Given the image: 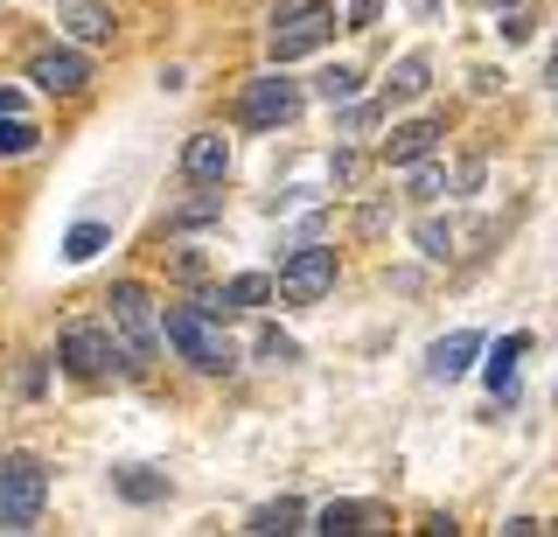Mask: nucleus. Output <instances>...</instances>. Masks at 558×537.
Segmentation results:
<instances>
[{
  "label": "nucleus",
  "mask_w": 558,
  "mask_h": 537,
  "mask_svg": "<svg viewBox=\"0 0 558 537\" xmlns=\"http://www.w3.org/2000/svg\"><path fill=\"white\" fill-rule=\"evenodd\" d=\"M482 175H488L482 161H461V175H453V196H475V188H482Z\"/></svg>",
  "instance_id": "27"
},
{
  "label": "nucleus",
  "mask_w": 558,
  "mask_h": 537,
  "mask_svg": "<svg viewBox=\"0 0 558 537\" xmlns=\"http://www.w3.org/2000/svg\"><path fill=\"white\" fill-rule=\"evenodd\" d=\"M293 119H301V84L293 77L266 71L238 91V126L244 133H279V126H293Z\"/></svg>",
  "instance_id": "7"
},
{
  "label": "nucleus",
  "mask_w": 558,
  "mask_h": 537,
  "mask_svg": "<svg viewBox=\"0 0 558 537\" xmlns=\"http://www.w3.org/2000/svg\"><path fill=\"white\" fill-rule=\"evenodd\" d=\"M336 8L328 0H293V8H279L272 14V28H266V49H272V63H293V57H314V49H328L336 42Z\"/></svg>",
  "instance_id": "3"
},
{
  "label": "nucleus",
  "mask_w": 558,
  "mask_h": 537,
  "mask_svg": "<svg viewBox=\"0 0 558 537\" xmlns=\"http://www.w3.org/2000/svg\"><path fill=\"white\" fill-rule=\"evenodd\" d=\"M377 14H384V0H349L342 28H377Z\"/></svg>",
  "instance_id": "26"
},
{
  "label": "nucleus",
  "mask_w": 558,
  "mask_h": 537,
  "mask_svg": "<svg viewBox=\"0 0 558 537\" xmlns=\"http://www.w3.org/2000/svg\"><path fill=\"white\" fill-rule=\"evenodd\" d=\"M523 350H531V335H502L496 350H488L482 370H488V391H496V398H510V385H517V356H523Z\"/></svg>",
  "instance_id": "16"
},
{
  "label": "nucleus",
  "mask_w": 558,
  "mask_h": 537,
  "mask_svg": "<svg viewBox=\"0 0 558 537\" xmlns=\"http://www.w3.org/2000/svg\"><path fill=\"white\" fill-rule=\"evenodd\" d=\"M301 496H272V502H258L252 516H244V530H258V537H287V530H307L301 524Z\"/></svg>",
  "instance_id": "15"
},
{
  "label": "nucleus",
  "mask_w": 558,
  "mask_h": 537,
  "mask_svg": "<svg viewBox=\"0 0 558 537\" xmlns=\"http://www.w3.org/2000/svg\"><path fill=\"white\" fill-rule=\"evenodd\" d=\"M258 363H272V370H279V363H301V342L279 335V328H266V335H258Z\"/></svg>",
  "instance_id": "23"
},
{
  "label": "nucleus",
  "mask_w": 558,
  "mask_h": 537,
  "mask_svg": "<svg viewBox=\"0 0 558 537\" xmlns=\"http://www.w3.org/2000/svg\"><path fill=\"white\" fill-rule=\"evenodd\" d=\"M112 489L126 496V502H161L168 496V475H161V467H119Z\"/></svg>",
  "instance_id": "18"
},
{
  "label": "nucleus",
  "mask_w": 558,
  "mask_h": 537,
  "mask_svg": "<svg viewBox=\"0 0 558 537\" xmlns=\"http://www.w3.org/2000/svg\"><path fill=\"white\" fill-rule=\"evenodd\" d=\"M57 28L70 42H112V8L105 0H57Z\"/></svg>",
  "instance_id": "12"
},
{
  "label": "nucleus",
  "mask_w": 558,
  "mask_h": 537,
  "mask_svg": "<svg viewBox=\"0 0 558 537\" xmlns=\"http://www.w3.org/2000/svg\"><path fill=\"white\" fill-rule=\"evenodd\" d=\"M440 147V119H405V126L384 133V168H412Z\"/></svg>",
  "instance_id": "11"
},
{
  "label": "nucleus",
  "mask_w": 558,
  "mask_h": 537,
  "mask_svg": "<svg viewBox=\"0 0 558 537\" xmlns=\"http://www.w3.org/2000/svg\"><path fill=\"white\" fill-rule=\"evenodd\" d=\"M377 119H384V106H356V98H349V112L336 119V133H371Z\"/></svg>",
  "instance_id": "25"
},
{
  "label": "nucleus",
  "mask_w": 558,
  "mask_h": 537,
  "mask_svg": "<svg viewBox=\"0 0 558 537\" xmlns=\"http://www.w3.org/2000/svg\"><path fill=\"white\" fill-rule=\"evenodd\" d=\"M112 245V223H98V217H84V223H70V237H63V258L70 266H92V258Z\"/></svg>",
  "instance_id": "17"
},
{
  "label": "nucleus",
  "mask_w": 558,
  "mask_h": 537,
  "mask_svg": "<svg viewBox=\"0 0 558 537\" xmlns=\"http://www.w3.org/2000/svg\"><path fill=\"white\" fill-rule=\"evenodd\" d=\"M0 112H22V91H14V84H0Z\"/></svg>",
  "instance_id": "28"
},
{
  "label": "nucleus",
  "mask_w": 558,
  "mask_h": 537,
  "mask_svg": "<svg viewBox=\"0 0 558 537\" xmlns=\"http://www.w3.org/2000/svg\"><path fill=\"white\" fill-rule=\"evenodd\" d=\"M35 147H43L35 119H22V112H0V154H35Z\"/></svg>",
  "instance_id": "21"
},
{
  "label": "nucleus",
  "mask_w": 558,
  "mask_h": 537,
  "mask_svg": "<svg viewBox=\"0 0 558 537\" xmlns=\"http://www.w3.org/2000/svg\"><path fill=\"white\" fill-rule=\"evenodd\" d=\"M426 91H433V63L426 57H405L391 71V98H426Z\"/></svg>",
  "instance_id": "20"
},
{
  "label": "nucleus",
  "mask_w": 558,
  "mask_h": 537,
  "mask_svg": "<svg viewBox=\"0 0 558 537\" xmlns=\"http://www.w3.org/2000/svg\"><path fill=\"white\" fill-rule=\"evenodd\" d=\"M475 356H482V335H475V328H453V335H440V342L426 350V377L453 385V377H468V370H475Z\"/></svg>",
  "instance_id": "10"
},
{
  "label": "nucleus",
  "mask_w": 558,
  "mask_h": 537,
  "mask_svg": "<svg viewBox=\"0 0 558 537\" xmlns=\"http://www.w3.org/2000/svg\"><path fill=\"white\" fill-rule=\"evenodd\" d=\"M182 175L196 188H223V175H231V141H223V133H189L182 141Z\"/></svg>",
  "instance_id": "9"
},
{
  "label": "nucleus",
  "mask_w": 558,
  "mask_h": 537,
  "mask_svg": "<svg viewBox=\"0 0 558 537\" xmlns=\"http://www.w3.org/2000/svg\"><path fill=\"white\" fill-rule=\"evenodd\" d=\"M336 245H293L287 252V266H279V280H272V293L287 307H314V301H328L336 293Z\"/></svg>",
  "instance_id": "6"
},
{
  "label": "nucleus",
  "mask_w": 558,
  "mask_h": 537,
  "mask_svg": "<svg viewBox=\"0 0 558 537\" xmlns=\"http://www.w3.org/2000/svg\"><path fill=\"white\" fill-rule=\"evenodd\" d=\"M49 502V467L35 454H0V530H35Z\"/></svg>",
  "instance_id": "4"
},
{
  "label": "nucleus",
  "mask_w": 558,
  "mask_h": 537,
  "mask_svg": "<svg viewBox=\"0 0 558 537\" xmlns=\"http://www.w3.org/2000/svg\"><path fill=\"white\" fill-rule=\"evenodd\" d=\"M377 524H384L377 502H322L307 530H322V537H363V530H377Z\"/></svg>",
  "instance_id": "13"
},
{
  "label": "nucleus",
  "mask_w": 558,
  "mask_h": 537,
  "mask_svg": "<svg viewBox=\"0 0 558 537\" xmlns=\"http://www.w3.org/2000/svg\"><path fill=\"white\" fill-rule=\"evenodd\" d=\"M161 335L174 342V356H189L209 377L238 370V342L223 335V315H217V307H203V301H174L168 315H161Z\"/></svg>",
  "instance_id": "1"
},
{
  "label": "nucleus",
  "mask_w": 558,
  "mask_h": 537,
  "mask_svg": "<svg viewBox=\"0 0 558 537\" xmlns=\"http://www.w3.org/2000/svg\"><path fill=\"white\" fill-rule=\"evenodd\" d=\"M28 77H35V91H49V98H77L84 84H92V57H84V49H35Z\"/></svg>",
  "instance_id": "8"
},
{
  "label": "nucleus",
  "mask_w": 558,
  "mask_h": 537,
  "mask_svg": "<svg viewBox=\"0 0 558 537\" xmlns=\"http://www.w3.org/2000/svg\"><path fill=\"white\" fill-rule=\"evenodd\" d=\"M412 196L418 203H440L447 196V168H433V154H426V161H412Z\"/></svg>",
  "instance_id": "22"
},
{
  "label": "nucleus",
  "mask_w": 558,
  "mask_h": 537,
  "mask_svg": "<svg viewBox=\"0 0 558 537\" xmlns=\"http://www.w3.org/2000/svg\"><path fill=\"white\" fill-rule=\"evenodd\" d=\"M314 91H322L328 106H349V98L363 91V71H356V63H328V71L314 77Z\"/></svg>",
  "instance_id": "19"
},
{
  "label": "nucleus",
  "mask_w": 558,
  "mask_h": 537,
  "mask_svg": "<svg viewBox=\"0 0 558 537\" xmlns=\"http://www.w3.org/2000/svg\"><path fill=\"white\" fill-rule=\"evenodd\" d=\"M272 301V272H238V280H223L217 293H203V307H266Z\"/></svg>",
  "instance_id": "14"
},
{
  "label": "nucleus",
  "mask_w": 558,
  "mask_h": 537,
  "mask_svg": "<svg viewBox=\"0 0 558 537\" xmlns=\"http://www.w3.org/2000/svg\"><path fill=\"white\" fill-rule=\"evenodd\" d=\"M418 252H426V258H453V231H447L440 217H426V223H418Z\"/></svg>",
  "instance_id": "24"
},
{
  "label": "nucleus",
  "mask_w": 558,
  "mask_h": 537,
  "mask_svg": "<svg viewBox=\"0 0 558 537\" xmlns=\"http://www.w3.org/2000/svg\"><path fill=\"white\" fill-rule=\"evenodd\" d=\"M105 328L119 335V350H126L133 370L161 350V315H154V301H147V286H140V280H119L112 293H105Z\"/></svg>",
  "instance_id": "2"
},
{
  "label": "nucleus",
  "mask_w": 558,
  "mask_h": 537,
  "mask_svg": "<svg viewBox=\"0 0 558 537\" xmlns=\"http://www.w3.org/2000/svg\"><path fill=\"white\" fill-rule=\"evenodd\" d=\"M57 363L77 385H105L112 370H126V350H119V335L105 321H70L57 335Z\"/></svg>",
  "instance_id": "5"
}]
</instances>
